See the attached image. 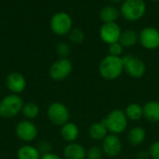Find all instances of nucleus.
<instances>
[{
    "label": "nucleus",
    "instance_id": "c85d7f7f",
    "mask_svg": "<svg viewBox=\"0 0 159 159\" xmlns=\"http://www.w3.org/2000/svg\"><path fill=\"white\" fill-rule=\"evenodd\" d=\"M39 150V152L41 153V155H45L48 153H51V144L48 142V141H42L39 142L38 146H36Z\"/></svg>",
    "mask_w": 159,
    "mask_h": 159
},
{
    "label": "nucleus",
    "instance_id": "c756f323",
    "mask_svg": "<svg viewBox=\"0 0 159 159\" xmlns=\"http://www.w3.org/2000/svg\"><path fill=\"white\" fill-rule=\"evenodd\" d=\"M40 159H62L60 156L54 154V153H48V154H45V155H42L41 156V158Z\"/></svg>",
    "mask_w": 159,
    "mask_h": 159
},
{
    "label": "nucleus",
    "instance_id": "b1692460",
    "mask_svg": "<svg viewBox=\"0 0 159 159\" xmlns=\"http://www.w3.org/2000/svg\"><path fill=\"white\" fill-rule=\"evenodd\" d=\"M68 40L73 44H81L85 40V33L81 28L73 27L70 32L67 34Z\"/></svg>",
    "mask_w": 159,
    "mask_h": 159
},
{
    "label": "nucleus",
    "instance_id": "20e7f679",
    "mask_svg": "<svg viewBox=\"0 0 159 159\" xmlns=\"http://www.w3.org/2000/svg\"><path fill=\"white\" fill-rule=\"evenodd\" d=\"M102 121L105 124L108 132L115 135L123 133L127 129L129 122L125 112L119 109L111 111Z\"/></svg>",
    "mask_w": 159,
    "mask_h": 159
},
{
    "label": "nucleus",
    "instance_id": "dca6fc26",
    "mask_svg": "<svg viewBox=\"0 0 159 159\" xmlns=\"http://www.w3.org/2000/svg\"><path fill=\"white\" fill-rule=\"evenodd\" d=\"M119 15H120V10L115 6H110V5L102 7L99 12L100 19L103 23L116 22L117 19L119 18Z\"/></svg>",
    "mask_w": 159,
    "mask_h": 159
},
{
    "label": "nucleus",
    "instance_id": "393cba45",
    "mask_svg": "<svg viewBox=\"0 0 159 159\" xmlns=\"http://www.w3.org/2000/svg\"><path fill=\"white\" fill-rule=\"evenodd\" d=\"M56 52L60 58H67L71 53V47L67 42H60L56 47Z\"/></svg>",
    "mask_w": 159,
    "mask_h": 159
},
{
    "label": "nucleus",
    "instance_id": "7ed1b4c3",
    "mask_svg": "<svg viewBox=\"0 0 159 159\" xmlns=\"http://www.w3.org/2000/svg\"><path fill=\"white\" fill-rule=\"evenodd\" d=\"M146 12L144 0H124L120 6V14L129 22H136Z\"/></svg>",
    "mask_w": 159,
    "mask_h": 159
},
{
    "label": "nucleus",
    "instance_id": "4be33fe9",
    "mask_svg": "<svg viewBox=\"0 0 159 159\" xmlns=\"http://www.w3.org/2000/svg\"><path fill=\"white\" fill-rule=\"evenodd\" d=\"M125 114L129 121H139L143 117V107L139 103H130L127 106Z\"/></svg>",
    "mask_w": 159,
    "mask_h": 159
},
{
    "label": "nucleus",
    "instance_id": "ddd939ff",
    "mask_svg": "<svg viewBox=\"0 0 159 159\" xmlns=\"http://www.w3.org/2000/svg\"><path fill=\"white\" fill-rule=\"evenodd\" d=\"M6 86L10 94L20 95L27 87L25 77L20 72H10L6 78Z\"/></svg>",
    "mask_w": 159,
    "mask_h": 159
},
{
    "label": "nucleus",
    "instance_id": "2eb2a0df",
    "mask_svg": "<svg viewBox=\"0 0 159 159\" xmlns=\"http://www.w3.org/2000/svg\"><path fill=\"white\" fill-rule=\"evenodd\" d=\"M60 134L61 139L67 143L75 142L79 137V127L76 124L69 121L61 127Z\"/></svg>",
    "mask_w": 159,
    "mask_h": 159
},
{
    "label": "nucleus",
    "instance_id": "0eeeda50",
    "mask_svg": "<svg viewBox=\"0 0 159 159\" xmlns=\"http://www.w3.org/2000/svg\"><path fill=\"white\" fill-rule=\"evenodd\" d=\"M122 59L124 71H126L128 75L134 79H141L144 76L146 72V66L142 59L130 54L123 56Z\"/></svg>",
    "mask_w": 159,
    "mask_h": 159
},
{
    "label": "nucleus",
    "instance_id": "f8f14e48",
    "mask_svg": "<svg viewBox=\"0 0 159 159\" xmlns=\"http://www.w3.org/2000/svg\"><path fill=\"white\" fill-rule=\"evenodd\" d=\"M102 150L103 155L108 157H116L120 155L122 151V142L117 135L108 134L102 143Z\"/></svg>",
    "mask_w": 159,
    "mask_h": 159
},
{
    "label": "nucleus",
    "instance_id": "9d476101",
    "mask_svg": "<svg viewBox=\"0 0 159 159\" xmlns=\"http://www.w3.org/2000/svg\"><path fill=\"white\" fill-rule=\"evenodd\" d=\"M139 42L146 50L159 48V30L156 27L146 26L139 33Z\"/></svg>",
    "mask_w": 159,
    "mask_h": 159
},
{
    "label": "nucleus",
    "instance_id": "2f4dec72",
    "mask_svg": "<svg viewBox=\"0 0 159 159\" xmlns=\"http://www.w3.org/2000/svg\"><path fill=\"white\" fill-rule=\"evenodd\" d=\"M112 3H122L124 0H110Z\"/></svg>",
    "mask_w": 159,
    "mask_h": 159
},
{
    "label": "nucleus",
    "instance_id": "5701e85b",
    "mask_svg": "<svg viewBox=\"0 0 159 159\" xmlns=\"http://www.w3.org/2000/svg\"><path fill=\"white\" fill-rule=\"evenodd\" d=\"M22 115L26 120H34L36 117H38L40 113V109L38 105L34 102H26L23 105L22 111H21Z\"/></svg>",
    "mask_w": 159,
    "mask_h": 159
},
{
    "label": "nucleus",
    "instance_id": "423d86ee",
    "mask_svg": "<svg viewBox=\"0 0 159 159\" xmlns=\"http://www.w3.org/2000/svg\"><path fill=\"white\" fill-rule=\"evenodd\" d=\"M72 28V17L65 11L56 12L50 19V29L57 36H65Z\"/></svg>",
    "mask_w": 159,
    "mask_h": 159
},
{
    "label": "nucleus",
    "instance_id": "39448f33",
    "mask_svg": "<svg viewBox=\"0 0 159 159\" xmlns=\"http://www.w3.org/2000/svg\"><path fill=\"white\" fill-rule=\"evenodd\" d=\"M47 116L51 124L57 127H61L70 119V112L66 105L61 102H52L47 109Z\"/></svg>",
    "mask_w": 159,
    "mask_h": 159
},
{
    "label": "nucleus",
    "instance_id": "9b49d317",
    "mask_svg": "<svg viewBox=\"0 0 159 159\" xmlns=\"http://www.w3.org/2000/svg\"><path fill=\"white\" fill-rule=\"evenodd\" d=\"M122 30L117 22H107L103 23L100 28V37L101 39L110 45L119 41Z\"/></svg>",
    "mask_w": 159,
    "mask_h": 159
},
{
    "label": "nucleus",
    "instance_id": "bb28decb",
    "mask_svg": "<svg viewBox=\"0 0 159 159\" xmlns=\"http://www.w3.org/2000/svg\"><path fill=\"white\" fill-rule=\"evenodd\" d=\"M108 50H109V54L110 55L121 57V55H122V53L124 52V47L119 42H116V43L110 44Z\"/></svg>",
    "mask_w": 159,
    "mask_h": 159
},
{
    "label": "nucleus",
    "instance_id": "6ab92c4d",
    "mask_svg": "<svg viewBox=\"0 0 159 159\" xmlns=\"http://www.w3.org/2000/svg\"><path fill=\"white\" fill-rule=\"evenodd\" d=\"M89 135L94 141H103L108 135V130L103 121L93 123L89 128Z\"/></svg>",
    "mask_w": 159,
    "mask_h": 159
},
{
    "label": "nucleus",
    "instance_id": "412c9836",
    "mask_svg": "<svg viewBox=\"0 0 159 159\" xmlns=\"http://www.w3.org/2000/svg\"><path fill=\"white\" fill-rule=\"evenodd\" d=\"M146 138V132L142 127H134L128 133V142L132 146H140Z\"/></svg>",
    "mask_w": 159,
    "mask_h": 159
},
{
    "label": "nucleus",
    "instance_id": "1a4fd4ad",
    "mask_svg": "<svg viewBox=\"0 0 159 159\" xmlns=\"http://www.w3.org/2000/svg\"><path fill=\"white\" fill-rule=\"evenodd\" d=\"M15 134L20 141L29 143L36 139L38 135V128L33 121L24 119L16 125Z\"/></svg>",
    "mask_w": 159,
    "mask_h": 159
},
{
    "label": "nucleus",
    "instance_id": "f3484780",
    "mask_svg": "<svg viewBox=\"0 0 159 159\" xmlns=\"http://www.w3.org/2000/svg\"><path fill=\"white\" fill-rule=\"evenodd\" d=\"M143 117L150 123L159 122V101L152 100L143 106Z\"/></svg>",
    "mask_w": 159,
    "mask_h": 159
},
{
    "label": "nucleus",
    "instance_id": "f257e3e1",
    "mask_svg": "<svg viewBox=\"0 0 159 159\" xmlns=\"http://www.w3.org/2000/svg\"><path fill=\"white\" fill-rule=\"evenodd\" d=\"M124 71L122 57L106 55L102 59L99 65L100 75L108 81H114L118 79Z\"/></svg>",
    "mask_w": 159,
    "mask_h": 159
},
{
    "label": "nucleus",
    "instance_id": "7c9ffc66",
    "mask_svg": "<svg viewBox=\"0 0 159 159\" xmlns=\"http://www.w3.org/2000/svg\"><path fill=\"white\" fill-rule=\"evenodd\" d=\"M149 157H150V156H149V153L148 152L145 153V152L142 151V152H139L136 155V159H148Z\"/></svg>",
    "mask_w": 159,
    "mask_h": 159
},
{
    "label": "nucleus",
    "instance_id": "a211bd4d",
    "mask_svg": "<svg viewBox=\"0 0 159 159\" xmlns=\"http://www.w3.org/2000/svg\"><path fill=\"white\" fill-rule=\"evenodd\" d=\"M41 156L38 148L31 144H23L17 151L18 159H40Z\"/></svg>",
    "mask_w": 159,
    "mask_h": 159
},
{
    "label": "nucleus",
    "instance_id": "a878e982",
    "mask_svg": "<svg viewBox=\"0 0 159 159\" xmlns=\"http://www.w3.org/2000/svg\"><path fill=\"white\" fill-rule=\"evenodd\" d=\"M103 156V152L102 147L99 146H91L87 150V159H102Z\"/></svg>",
    "mask_w": 159,
    "mask_h": 159
},
{
    "label": "nucleus",
    "instance_id": "473e14b6",
    "mask_svg": "<svg viewBox=\"0 0 159 159\" xmlns=\"http://www.w3.org/2000/svg\"><path fill=\"white\" fill-rule=\"evenodd\" d=\"M151 1H153V2H159V0H151Z\"/></svg>",
    "mask_w": 159,
    "mask_h": 159
},
{
    "label": "nucleus",
    "instance_id": "aec40b11",
    "mask_svg": "<svg viewBox=\"0 0 159 159\" xmlns=\"http://www.w3.org/2000/svg\"><path fill=\"white\" fill-rule=\"evenodd\" d=\"M138 41H139V33H137V31L134 29H126L122 31L118 42L124 48H130L136 45Z\"/></svg>",
    "mask_w": 159,
    "mask_h": 159
},
{
    "label": "nucleus",
    "instance_id": "6e6552de",
    "mask_svg": "<svg viewBox=\"0 0 159 159\" xmlns=\"http://www.w3.org/2000/svg\"><path fill=\"white\" fill-rule=\"evenodd\" d=\"M73 71V64L68 58H59L49 67V77L56 82L67 79Z\"/></svg>",
    "mask_w": 159,
    "mask_h": 159
},
{
    "label": "nucleus",
    "instance_id": "4468645a",
    "mask_svg": "<svg viewBox=\"0 0 159 159\" xmlns=\"http://www.w3.org/2000/svg\"><path fill=\"white\" fill-rule=\"evenodd\" d=\"M62 153L64 159H87V150L80 143H67Z\"/></svg>",
    "mask_w": 159,
    "mask_h": 159
},
{
    "label": "nucleus",
    "instance_id": "f03ea898",
    "mask_svg": "<svg viewBox=\"0 0 159 159\" xmlns=\"http://www.w3.org/2000/svg\"><path fill=\"white\" fill-rule=\"evenodd\" d=\"M24 102L20 95L9 94L0 101V116L4 119H11L19 115L23 108Z\"/></svg>",
    "mask_w": 159,
    "mask_h": 159
},
{
    "label": "nucleus",
    "instance_id": "cd10ccee",
    "mask_svg": "<svg viewBox=\"0 0 159 159\" xmlns=\"http://www.w3.org/2000/svg\"><path fill=\"white\" fill-rule=\"evenodd\" d=\"M148 153L152 159H159V141H157L151 144Z\"/></svg>",
    "mask_w": 159,
    "mask_h": 159
}]
</instances>
